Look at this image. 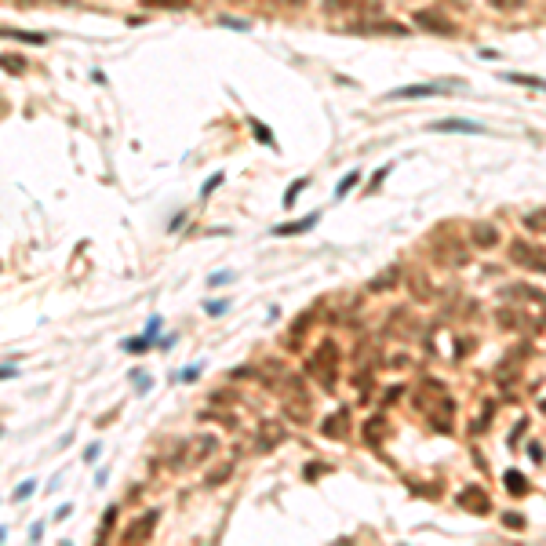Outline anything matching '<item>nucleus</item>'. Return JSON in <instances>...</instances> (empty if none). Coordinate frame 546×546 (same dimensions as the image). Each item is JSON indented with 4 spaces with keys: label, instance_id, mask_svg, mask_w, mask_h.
<instances>
[{
    "label": "nucleus",
    "instance_id": "nucleus-7",
    "mask_svg": "<svg viewBox=\"0 0 546 546\" xmlns=\"http://www.w3.org/2000/svg\"><path fill=\"white\" fill-rule=\"evenodd\" d=\"M281 437H284V430H281V426H277V423H266V430H262V441L255 444V448H259V452H266L270 444H281Z\"/></svg>",
    "mask_w": 546,
    "mask_h": 546
},
{
    "label": "nucleus",
    "instance_id": "nucleus-5",
    "mask_svg": "<svg viewBox=\"0 0 546 546\" xmlns=\"http://www.w3.org/2000/svg\"><path fill=\"white\" fill-rule=\"evenodd\" d=\"M434 132H481V124H474V120H437L434 124Z\"/></svg>",
    "mask_w": 546,
    "mask_h": 546
},
{
    "label": "nucleus",
    "instance_id": "nucleus-20",
    "mask_svg": "<svg viewBox=\"0 0 546 546\" xmlns=\"http://www.w3.org/2000/svg\"><path fill=\"white\" fill-rule=\"evenodd\" d=\"M368 426H372V430H368V441H379V437H383V423H379V419H375V423H368Z\"/></svg>",
    "mask_w": 546,
    "mask_h": 546
},
{
    "label": "nucleus",
    "instance_id": "nucleus-3",
    "mask_svg": "<svg viewBox=\"0 0 546 546\" xmlns=\"http://www.w3.org/2000/svg\"><path fill=\"white\" fill-rule=\"evenodd\" d=\"M444 92V84H412V87H397L393 92V98H419V95H441Z\"/></svg>",
    "mask_w": 546,
    "mask_h": 546
},
{
    "label": "nucleus",
    "instance_id": "nucleus-16",
    "mask_svg": "<svg viewBox=\"0 0 546 546\" xmlns=\"http://www.w3.org/2000/svg\"><path fill=\"white\" fill-rule=\"evenodd\" d=\"M251 128H255V135H259V143H266V146L273 143V135H270V128H266V124H259V120H251Z\"/></svg>",
    "mask_w": 546,
    "mask_h": 546
},
{
    "label": "nucleus",
    "instance_id": "nucleus-11",
    "mask_svg": "<svg viewBox=\"0 0 546 546\" xmlns=\"http://www.w3.org/2000/svg\"><path fill=\"white\" fill-rule=\"evenodd\" d=\"M474 237H477V244H485V248H492L495 240H499V233H495L492 226H477V233H474Z\"/></svg>",
    "mask_w": 546,
    "mask_h": 546
},
{
    "label": "nucleus",
    "instance_id": "nucleus-6",
    "mask_svg": "<svg viewBox=\"0 0 546 546\" xmlns=\"http://www.w3.org/2000/svg\"><path fill=\"white\" fill-rule=\"evenodd\" d=\"M532 248H525V244H514V259L517 262H525V266H532V270H546V259L543 255H528Z\"/></svg>",
    "mask_w": 546,
    "mask_h": 546
},
{
    "label": "nucleus",
    "instance_id": "nucleus-12",
    "mask_svg": "<svg viewBox=\"0 0 546 546\" xmlns=\"http://www.w3.org/2000/svg\"><path fill=\"white\" fill-rule=\"evenodd\" d=\"M8 36H15V41H30V44H44L41 33H22V30H8Z\"/></svg>",
    "mask_w": 546,
    "mask_h": 546
},
{
    "label": "nucleus",
    "instance_id": "nucleus-2",
    "mask_svg": "<svg viewBox=\"0 0 546 546\" xmlns=\"http://www.w3.org/2000/svg\"><path fill=\"white\" fill-rule=\"evenodd\" d=\"M455 503H459L463 510H474V514H485V510H488V495L481 492L477 485L463 488V492H459V499H455Z\"/></svg>",
    "mask_w": 546,
    "mask_h": 546
},
{
    "label": "nucleus",
    "instance_id": "nucleus-1",
    "mask_svg": "<svg viewBox=\"0 0 546 546\" xmlns=\"http://www.w3.org/2000/svg\"><path fill=\"white\" fill-rule=\"evenodd\" d=\"M157 521H160V510H146L143 521H135V525L124 532V539H128V543H143V539H149V532H154Z\"/></svg>",
    "mask_w": 546,
    "mask_h": 546
},
{
    "label": "nucleus",
    "instance_id": "nucleus-21",
    "mask_svg": "<svg viewBox=\"0 0 546 546\" xmlns=\"http://www.w3.org/2000/svg\"><path fill=\"white\" fill-rule=\"evenodd\" d=\"M353 182H357V171H350V175H346V179H342V182H339V197H342V193H346V189H350Z\"/></svg>",
    "mask_w": 546,
    "mask_h": 546
},
{
    "label": "nucleus",
    "instance_id": "nucleus-10",
    "mask_svg": "<svg viewBox=\"0 0 546 546\" xmlns=\"http://www.w3.org/2000/svg\"><path fill=\"white\" fill-rule=\"evenodd\" d=\"M342 423H346V412H339V419L332 415L324 423V437H342Z\"/></svg>",
    "mask_w": 546,
    "mask_h": 546
},
{
    "label": "nucleus",
    "instance_id": "nucleus-15",
    "mask_svg": "<svg viewBox=\"0 0 546 546\" xmlns=\"http://www.w3.org/2000/svg\"><path fill=\"white\" fill-rule=\"evenodd\" d=\"M506 81H514V84H532V87H546L543 81H532V77H525V73H506Z\"/></svg>",
    "mask_w": 546,
    "mask_h": 546
},
{
    "label": "nucleus",
    "instance_id": "nucleus-22",
    "mask_svg": "<svg viewBox=\"0 0 546 546\" xmlns=\"http://www.w3.org/2000/svg\"><path fill=\"white\" fill-rule=\"evenodd\" d=\"M226 281H230V273H211L208 284H226Z\"/></svg>",
    "mask_w": 546,
    "mask_h": 546
},
{
    "label": "nucleus",
    "instance_id": "nucleus-9",
    "mask_svg": "<svg viewBox=\"0 0 546 546\" xmlns=\"http://www.w3.org/2000/svg\"><path fill=\"white\" fill-rule=\"evenodd\" d=\"M503 481H506V488H510L514 495H525V492H528V481L521 477L517 470H506V477H503Z\"/></svg>",
    "mask_w": 546,
    "mask_h": 546
},
{
    "label": "nucleus",
    "instance_id": "nucleus-13",
    "mask_svg": "<svg viewBox=\"0 0 546 546\" xmlns=\"http://www.w3.org/2000/svg\"><path fill=\"white\" fill-rule=\"evenodd\" d=\"M525 226H528V230H539V226L546 230V211H532L528 219H525Z\"/></svg>",
    "mask_w": 546,
    "mask_h": 546
},
{
    "label": "nucleus",
    "instance_id": "nucleus-8",
    "mask_svg": "<svg viewBox=\"0 0 546 546\" xmlns=\"http://www.w3.org/2000/svg\"><path fill=\"white\" fill-rule=\"evenodd\" d=\"M317 222V215H306V219H299V222H291V226H277V237H288V233H302V230H310V226Z\"/></svg>",
    "mask_w": 546,
    "mask_h": 546
},
{
    "label": "nucleus",
    "instance_id": "nucleus-14",
    "mask_svg": "<svg viewBox=\"0 0 546 546\" xmlns=\"http://www.w3.org/2000/svg\"><path fill=\"white\" fill-rule=\"evenodd\" d=\"M302 186H306V179H295V182L288 186V193H284V204H295V197H299V189H302Z\"/></svg>",
    "mask_w": 546,
    "mask_h": 546
},
{
    "label": "nucleus",
    "instance_id": "nucleus-17",
    "mask_svg": "<svg viewBox=\"0 0 546 546\" xmlns=\"http://www.w3.org/2000/svg\"><path fill=\"white\" fill-rule=\"evenodd\" d=\"M219 182H222V171H219V175H211V179H208L204 186H200V197H208V193H211V189L219 186Z\"/></svg>",
    "mask_w": 546,
    "mask_h": 546
},
{
    "label": "nucleus",
    "instance_id": "nucleus-4",
    "mask_svg": "<svg viewBox=\"0 0 546 546\" xmlns=\"http://www.w3.org/2000/svg\"><path fill=\"white\" fill-rule=\"evenodd\" d=\"M415 22L426 26V30H434V33H452V22H441V15H434V11H419Z\"/></svg>",
    "mask_w": 546,
    "mask_h": 546
},
{
    "label": "nucleus",
    "instance_id": "nucleus-19",
    "mask_svg": "<svg viewBox=\"0 0 546 546\" xmlns=\"http://www.w3.org/2000/svg\"><path fill=\"white\" fill-rule=\"evenodd\" d=\"M33 488H36V481H26V485H22V488L15 492V499H19V503H22V499H30V495H33Z\"/></svg>",
    "mask_w": 546,
    "mask_h": 546
},
{
    "label": "nucleus",
    "instance_id": "nucleus-18",
    "mask_svg": "<svg viewBox=\"0 0 546 546\" xmlns=\"http://www.w3.org/2000/svg\"><path fill=\"white\" fill-rule=\"evenodd\" d=\"M146 4H154V8H186V0H146Z\"/></svg>",
    "mask_w": 546,
    "mask_h": 546
}]
</instances>
